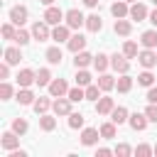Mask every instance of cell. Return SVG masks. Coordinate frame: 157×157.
Masks as SVG:
<instances>
[{"label": "cell", "instance_id": "obj_4", "mask_svg": "<svg viewBox=\"0 0 157 157\" xmlns=\"http://www.w3.org/2000/svg\"><path fill=\"white\" fill-rule=\"evenodd\" d=\"M27 17H29V10H27L25 5H15V7H10V22H15L17 27H22V25L27 22Z\"/></svg>", "mask_w": 157, "mask_h": 157}, {"label": "cell", "instance_id": "obj_12", "mask_svg": "<svg viewBox=\"0 0 157 157\" xmlns=\"http://www.w3.org/2000/svg\"><path fill=\"white\" fill-rule=\"evenodd\" d=\"M110 66H113L118 74H128V71H130V61H128L125 54H113V56H110Z\"/></svg>", "mask_w": 157, "mask_h": 157}, {"label": "cell", "instance_id": "obj_10", "mask_svg": "<svg viewBox=\"0 0 157 157\" xmlns=\"http://www.w3.org/2000/svg\"><path fill=\"white\" fill-rule=\"evenodd\" d=\"M69 93V83L64 81V78H52V83H49V96L52 98H59V96H66Z\"/></svg>", "mask_w": 157, "mask_h": 157}, {"label": "cell", "instance_id": "obj_33", "mask_svg": "<svg viewBox=\"0 0 157 157\" xmlns=\"http://www.w3.org/2000/svg\"><path fill=\"white\" fill-rule=\"evenodd\" d=\"M66 96H69V98H71L74 103H78V101H86V88L76 83L74 88H69V93H66Z\"/></svg>", "mask_w": 157, "mask_h": 157}, {"label": "cell", "instance_id": "obj_15", "mask_svg": "<svg viewBox=\"0 0 157 157\" xmlns=\"http://www.w3.org/2000/svg\"><path fill=\"white\" fill-rule=\"evenodd\" d=\"M128 123H130V128H132V130L142 132V130L147 128V123H150V120H147V115H145V113H132V115L128 118Z\"/></svg>", "mask_w": 157, "mask_h": 157}, {"label": "cell", "instance_id": "obj_37", "mask_svg": "<svg viewBox=\"0 0 157 157\" xmlns=\"http://www.w3.org/2000/svg\"><path fill=\"white\" fill-rule=\"evenodd\" d=\"M123 54H125L128 59H137V54H140V52H137V44L128 39V42L123 44Z\"/></svg>", "mask_w": 157, "mask_h": 157}, {"label": "cell", "instance_id": "obj_38", "mask_svg": "<svg viewBox=\"0 0 157 157\" xmlns=\"http://www.w3.org/2000/svg\"><path fill=\"white\" fill-rule=\"evenodd\" d=\"M52 83V71L49 69H39L37 71V86H49Z\"/></svg>", "mask_w": 157, "mask_h": 157}, {"label": "cell", "instance_id": "obj_24", "mask_svg": "<svg viewBox=\"0 0 157 157\" xmlns=\"http://www.w3.org/2000/svg\"><path fill=\"white\" fill-rule=\"evenodd\" d=\"M15 101H17L20 105H32L37 98H34V93H32L29 88H20V91H17V96H15Z\"/></svg>", "mask_w": 157, "mask_h": 157}, {"label": "cell", "instance_id": "obj_35", "mask_svg": "<svg viewBox=\"0 0 157 157\" xmlns=\"http://www.w3.org/2000/svg\"><path fill=\"white\" fill-rule=\"evenodd\" d=\"M91 81H93V78H91V74H88L86 69H76V83H78V86L86 88V86H91Z\"/></svg>", "mask_w": 157, "mask_h": 157}, {"label": "cell", "instance_id": "obj_42", "mask_svg": "<svg viewBox=\"0 0 157 157\" xmlns=\"http://www.w3.org/2000/svg\"><path fill=\"white\" fill-rule=\"evenodd\" d=\"M113 152H115L118 157H128V155H132L135 150H132L128 142H120V145H115V147H113Z\"/></svg>", "mask_w": 157, "mask_h": 157}, {"label": "cell", "instance_id": "obj_47", "mask_svg": "<svg viewBox=\"0 0 157 157\" xmlns=\"http://www.w3.org/2000/svg\"><path fill=\"white\" fill-rule=\"evenodd\" d=\"M147 103H157V86H150V91H147Z\"/></svg>", "mask_w": 157, "mask_h": 157}, {"label": "cell", "instance_id": "obj_9", "mask_svg": "<svg viewBox=\"0 0 157 157\" xmlns=\"http://www.w3.org/2000/svg\"><path fill=\"white\" fill-rule=\"evenodd\" d=\"M52 39H54L56 44L69 42V39H71V27H69V25H56V27H52Z\"/></svg>", "mask_w": 157, "mask_h": 157}, {"label": "cell", "instance_id": "obj_53", "mask_svg": "<svg viewBox=\"0 0 157 157\" xmlns=\"http://www.w3.org/2000/svg\"><path fill=\"white\" fill-rule=\"evenodd\" d=\"M155 155H157V145H155Z\"/></svg>", "mask_w": 157, "mask_h": 157}, {"label": "cell", "instance_id": "obj_39", "mask_svg": "<svg viewBox=\"0 0 157 157\" xmlns=\"http://www.w3.org/2000/svg\"><path fill=\"white\" fill-rule=\"evenodd\" d=\"M101 98V86L98 83H91V86H86V101H98Z\"/></svg>", "mask_w": 157, "mask_h": 157}, {"label": "cell", "instance_id": "obj_44", "mask_svg": "<svg viewBox=\"0 0 157 157\" xmlns=\"http://www.w3.org/2000/svg\"><path fill=\"white\" fill-rule=\"evenodd\" d=\"M12 93H15V91H12V86H10L7 81H2V83H0V101H10V98H12Z\"/></svg>", "mask_w": 157, "mask_h": 157}, {"label": "cell", "instance_id": "obj_26", "mask_svg": "<svg viewBox=\"0 0 157 157\" xmlns=\"http://www.w3.org/2000/svg\"><path fill=\"white\" fill-rule=\"evenodd\" d=\"M66 118H69V128H71V130H81V128H83V123H86L83 113H76V110H71Z\"/></svg>", "mask_w": 157, "mask_h": 157}, {"label": "cell", "instance_id": "obj_25", "mask_svg": "<svg viewBox=\"0 0 157 157\" xmlns=\"http://www.w3.org/2000/svg\"><path fill=\"white\" fill-rule=\"evenodd\" d=\"M115 88H118V93H130V88H132V76L120 74V78L115 81Z\"/></svg>", "mask_w": 157, "mask_h": 157}, {"label": "cell", "instance_id": "obj_52", "mask_svg": "<svg viewBox=\"0 0 157 157\" xmlns=\"http://www.w3.org/2000/svg\"><path fill=\"white\" fill-rule=\"evenodd\" d=\"M125 2H137V0H125Z\"/></svg>", "mask_w": 157, "mask_h": 157}, {"label": "cell", "instance_id": "obj_27", "mask_svg": "<svg viewBox=\"0 0 157 157\" xmlns=\"http://www.w3.org/2000/svg\"><path fill=\"white\" fill-rule=\"evenodd\" d=\"M86 29H88V32H101V29H103L101 15H88V17H86Z\"/></svg>", "mask_w": 157, "mask_h": 157}, {"label": "cell", "instance_id": "obj_6", "mask_svg": "<svg viewBox=\"0 0 157 157\" xmlns=\"http://www.w3.org/2000/svg\"><path fill=\"white\" fill-rule=\"evenodd\" d=\"M0 147L2 150H17L20 147V135L15 132V130H7V132H2V137H0Z\"/></svg>", "mask_w": 157, "mask_h": 157}, {"label": "cell", "instance_id": "obj_5", "mask_svg": "<svg viewBox=\"0 0 157 157\" xmlns=\"http://www.w3.org/2000/svg\"><path fill=\"white\" fill-rule=\"evenodd\" d=\"M64 20H66V25H69L71 29H78V27H83V25H86L83 12H81V10H76V7H74V10H66V17H64Z\"/></svg>", "mask_w": 157, "mask_h": 157}, {"label": "cell", "instance_id": "obj_50", "mask_svg": "<svg viewBox=\"0 0 157 157\" xmlns=\"http://www.w3.org/2000/svg\"><path fill=\"white\" fill-rule=\"evenodd\" d=\"M150 22H152V25H155V27H157V7H155V10H152V12H150Z\"/></svg>", "mask_w": 157, "mask_h": 157}, {"label": "cell", "instance_id": "obj_18", "mask_svg": "<svg viewBox=\"0 0 157 157\" xmlns=\"http://www.w3.org/2000/svg\"><path fill=\"white\" fill-rule=\"evenodd\" d=\"M140 44H142L145 49H155V47H157V29L142 32V34H140Z\"/></svg>", "mask_w": 157, "mask_h": 157}, {"label": "cell", "instance_id": "obj_29", "mask_svg": "<svg viewBox=\"0 0 157 157\" xmlns=\"http://www.w3.org/2000/svg\"><path fill=\"white\" fill-rule=\"evenodd\" d=\"M96 83L101 86V91H113V88H115V78H113L110 74H105V71L98 76V81H96Z\"/></svg>", "mask_w": 157, "mask_h": 157}, {"label": "cell", "instance_id": "obj_11", "mask_svg": "<svg viewBox=\"0 0 157 157\" xmlns=\"http://www.w3.org/2000/svg\"><path fill=\"white\" fill-rule=\"evenodd\" d=\"M113 108H115V101H113L110 96H101V98L96 101V113H98V115H110Z\"/></svg>", "mask_w": 157, "mask_h": 157}, {"label": "cell", "instance_id": "obj_48", "mask_svg": "<svg viewBox=\"0 0 157 157\" xmlns=\"http://www.w3.org/2000/svg\"><path fill=\"white\" fill-rule=\"evenodd\" d=\"M110 155H115V152L108 150V147H98V150H96V157H110Z\"/></svg>", "mask_w": 157, "mask_h": 157}, {"label": "cell", "instance_id": "obj_13", "mask_svg": "<svg viewBox=\"0 0 157 157\" xmlns=\"http://www.w3.org/2000/svg\"><path fill=\"white\" fill-rule=\"evenodd\" d=\"M32 83H37V74H34L32 69H22V71L17 74V86H20V88H29Z\"/></svg>", "mask_w": 157, "mask_h": 157}, {"label": "cell", "instance_id": "obj_36", "mask_svg": "<svg viewBox=\"0 0 157 157\" xmlns=\"http://www.w3.org/2000/svg\"><path fill=\"white\" fill-rule=\"evenodd\" d=\"M29 39H32V32H27V29H22V27H20L12 42H17L20 47H25V44H29Z\"/></svg>", "mask_w": 157, "mask_h": 157}, {"label": "cell", "instance_id": "obj_23", "mask_svg": "<svg viewBox=\"0 0 157 157\" xmlns=\"http://www.w3.org/2000/svg\"><path fill=\"white\" fill-rule=\"evenodd\" d=\"M128 118H130V113H128V108H125V105H118V108H113V113H110V120H113L115 125L128 123Z\"/></svg>", "mask_w": 157, "mask_h": 157}, {"label": "cell", "instance_id": "obj_45", "mask_svg": "<svg viewBox=\"0 0 157 157\" xmlns=\"http://www.w3.org/2000/svg\"><path fill=\"white\" fill-rule=\"evenodd\" d=\"M145 115H147L150 123H157V103H150V105L145 108Z\"/></svg>", "mask_w": 157, "mask_h": 157}, {"label": "cell", "instance_id": "obj_16", "mask_svg": "<svg viewBox=\"0 0 157 157\" xmlns=\"http://www.w3.org/2000/svg\"><path fill=\"white\" fill-rule=\"evenodd\" d=\"M86 42H88V39H86L83 34H71V39L66 42V47H69V52L76 54V52H83V49H86Z\"/></svg>", "mask_w": 157, "mask_h": 157}, {"label": "cell", "instance_id": "obj_30", "mask_svg": "<svg viewBox=\"0 0 157 157\" xmlns=\"http://www.w3.org/2000/svg\"><path fill=\"white\" fill-rule=\"evenodd\" d=\"M39 128H42L44 132H52V130L56 128V118H54V115H49V113L39 115Z\"/></svg>", "mask_w": 157, "mask_h": 157}, {"label": "cell", "instance_id": "obj_19", "mask_svg": "<svg viewBox=\"0 0 157 157\" xmlns=\"http://www.w3.org/2000/svg\"><path fill=\"white\" fill-rule=\"evenodd\" d=\"M113 29H115V34H120V37H128V34L132 32V22H130V20H125V17H120V20H115Z\"/></svg>", "mask_w": 157, "mask_h": 157}, {"label": "cell", "instance_id": "obj_51", "mask_svg": "<svg viewBox=\"0 0 157 157\" xmlns=\"http://www.w3.org/2000/svg\"><path fill=\"white\" fill-rule=\"evenodd\" d=\"M39 2H42L44 7H49V5H54V0H39Z\"/></svg>", "mask_w": 157, "mask_h": 157}, {"label": "cell", "instance_id": "obj_22", "mask_svg": "<svg viewBox=\"0 0 157 157\" xmlns=\"http://www.w3.org/2000/svg\"><path fill=\"white\" fill-rule=\"evenodd\" d=\"M52 103H54L52 98H47V96H39V98L32 103V108H34V113H37V115H44V113L52 108Z\"/></svg>", "mask_w": 157, "mask_h": 157}, {"label": "cell", "instance_id": "obj_34", "mask_svg": "<svg viewBox=\"0 0 157 157\" xmlns=\"http://www.w3.org/2000/svg\"><path fill=\"white\" fill-rule=\"evenodd\" d=\"M98 130H101V137H103V140H113V137H115V132H118L113 120H110V123H103Z\"/></svg>", "mask_w": 157, "mask_h": 157}, {"label": "cell", "instance_id": "obj_49", "mask_svg": "<svg viewBox=\"0 0 157 157\" xmlns=\"http://www.w3.org/2000/svg\"><path fill=\"white\" fill-rule=\"evenodd\" d=\"M98 2H101V0H83L86 7H98Z\"/></svg>", "mask_w": 157, "mask_h": 157}, {"label": "cell", "instance_id": "obj_2", "mask_svg": "<svg viewBox=\"0 0 157 157\" xmlns=\"http://www.w3.org/2000/svg\"><path fill=\"white\" fill-rule=\"evenodd\" d=\"M64 17H66V12H64V10H59L56 5H49V7L44 10V17H42V20H44V22H49L52 27H56V25H61V20H64Z\"/></svg>", "mask_w": 157, "mask_h": 157}, {"label": "cell", "instance_id": "obj_43", "mask_svg": "<svg viewBox=\"0 0 157 157\" xmlns=\"http://www.w3.org/2000/svg\"><path fill=\"white\" fill-rule=\"evenodd\" d=\"M135 155H137V157H150V155H155V147H150L147 142H140V145L135 147Z\"/></svg>", "mask_w": 157, "mask_h": 157}, {"label": "cell", "instance_id": "obj_17", "mask_svg": "<svg viewBox=\"0 0 157 157\" xmlns=\"http://www.w3.org/2000/svg\"><path fill=\"white\" fill-rule=\"evenodd\" d=\"M110 12H113L115 20H120V17H130V7H128L125 0H115V2L110 5Z\"/></svg>", "mask_w": 157, "mask_h": 157}, {"label": "cell", "instance_id": "obj_8", "mask_svg": "<svg viewBox=\"0 0 157 157\" xmlns=\"http://www.w3.org/2000/svg\"><path fill=\"white\" fill-rule=\"evenodd\" d=\"M137 61H140L142 69H152V66H157V52L155 49H142L137 54Z\"/></svg>", "mask_w": 157, "mask_h": 157}, {"label": "cell", "instance_id": "obj_32", "mask_svg": "<svg viewBox=\"0 0 157 157\" xmlns=\"http://www.w3.org/2000/svg\"><path fill=\"white\" fill-rule=\"evenodd\" d=\"M137 83H140V86H145V88L155 86V74H152L150 69H145L142 74H137Z\"/></svg>", "mask_w": 157, "mask_h": 157}, {"label": "cell", "instance_id": "obj_7", "mask_svg": "<svg viewBox=\"0 0 157 157\" xmlns=\"http://www.w3.org/2000/svg\"><path fill=\"white\" fill-rule=\"evenodd\" d=\"M101 140V130L98 128H83L81 130V145L83 147H91V145H96Z\"/></svg>", "mask_w": 157, "mask_h": 157}, {"label": "cell", "instance_id": "obj_21", "mask_svg": "<svg viewBox=\"0 0 157 157\" xmlns=\"http://www.w3.org/2000/svg\"><path fill=\"white\" fill-rule=\"evenodd\" d=\"M88 64H93V56H91V54H88L86 49H83V52H76V54H74V66H76V69H86Z\"/></svg>", "mask_w": 157, "mask_h": 157}, {"label": "cell", "instance_id": "obj_1", "mask_svg": "<svg viewBox=\"0 0 157 157\" xmlns=\"http://www.w3.org/2000/svg\"><path fill=\"white\" fill-rule=\"evenodd\" d=\"M52 25L49 22H44V20H39V22H34L32 25V39H37V42H47V39H52V29H49Z\"/></svg>", "mask_w": 157, "mask_h": 157}, {"label": "cell", "instance_id": "obj_41", "mask_svg": "<svg viewBox=\"0 0 157 157\" xmlns=\"http://www.w3.org/2000/svg\"><path fill=\"white\" fill-rule=\"evenodd\" d=\"M15 27H17L15 22H5V25H2V29H0V32H2V37H5V39H15V34H17V29H15Z\"/></svg>", "mask_w": 157, "mask_h": 157}, {"label": "cell", "instance_id": "obj_14", "mask_svg": "<svg viewBox=\"0 0 157 157\" xmlns=\"http://www.w3.org/2000/svg\"><path fill=\"white\" fill-rule=\"evenodd\" d=\"M145 17H150V10H147L142 2H132V5H130V20H135V22H142Z\"/></svg>", "mask_w": 157, "mask_h": 157}, {"label": "cell", "instance_id": "obj_54", "mask_svg": "<svg viewBox=\"0 0 157 157\" xmlns=\"http://www.w3.org/2000/svg\"><path fill=\"white\" fill-rule=\"evenodd\" d=\"M152 2H155V7H157V0H152Z\"/></svg>", "mask_w": 157, "mask_h": 157}, {"label": "cell", "instance_id": "obj_46", "mask_svg": "<svg viewBox=\"0 0 157 157\" xmlns=\"http://www.w3.org/2000/svg\"><path fill=\"white\" fill-rule=\"evenodd\" d=\"M0 78H2V81H7V78H10V64H7V61H2V64H0Z\"/></svg>", "mask_w": 157, "mask_h": 157}, {"label": "cell", "instance_id": "obj_28", "mask_svg": "<svg viewBox=\"0 0 157 157\" xmlns=\"http://www.w3.org/2000/svg\"><path fill=\"white\" fill-rule=\"evenodd\" d=\"M44 56H47V61H49V64H61V59H64V52H61L59 47H49V49L44 52Z\"/></svg>", "mask_w": 157, "mask_h": 157}, {"label": "cell", "instance_id": "obj_31", "mask_svg": "<svg viewBox=\"0 0 157 157\" xmlns=\"http://www.w3.org/2000/svg\"><path fill=\"white\" fill-rule=\"evenodd\" d=\"M93 66H96V71H105L108 66H110V56H105V54H96L93 56Z\"/></svg>", "mask_w": 157, "mask_h": 157}, {"label": "cell", "instance_id": "obj_3", "mask_svg": "<svg viewBox=\"0 0 157 157\" xmlns=\"http://www.w3.org/2000/svg\"><path fill=\"white\" fill-rule=\"evenodd\" d=\"M71 98L69 96H59V98H54V103H52V110H54V115H69L71 113Z\"/></svg>", "mask_w": 157, "mask_h": 157}, {"label": "cell", "instance_id": "obj_40", "mask_svg": "<svg viewBox=\"0 0 157 157\" xmlns=\"http://www.w3.org/2000/svg\"><path fill=\"white\" fill-rule=\"evenodd\" d=\"M12 130L22 137V135L29 130V125H27V120H25V118H15V120H12Z\"/></svg>", "mask_w": 157, "mask_h": 157}, {"label": "cell", "instance_id": "obj_20", "mask_svg": "<svg viewBox=\"0 0 157 157\" xmlns=\"http://www.w3.org/2000/svg\"><path fill=\"white\" fill-rule=\"evenodd\" d=\"M2 56H5V61H7L10 66H17L20 59H22V52H20L17 47H7V49L2 52Z\"/></svg>", "mask_w": 157, "mask_h": 157}]
</instances>
